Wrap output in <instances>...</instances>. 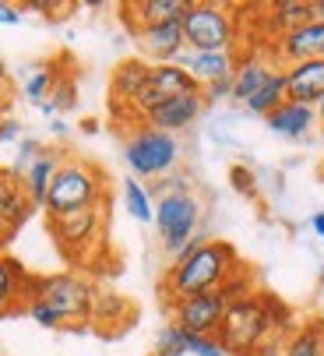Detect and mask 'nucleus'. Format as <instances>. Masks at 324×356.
I'll list each match as a JSON object with an SVG mask.
<instances>
[{"mask_svg":"<svg viewBox=\"0 0 324 356\" xmlns=\"http://www.w3.org/2000/svg\"><path fill=\"white\" fill-rule=\"evenodd\" d=\"M243 268L240 254L233 243L226 240H208L201 243L194 254L173 261L166 279H162V293L166 300H184V296H197V293H211V289H222L236 272Z\"/></svg>","mask_w":324,"mask_h":356,"instance_id":"nucleus-1","label":"nucleus"},{"mask_svg":"<svg viewBox=\"0 0 324 356\" xmlns=\"http://www.w3.org/2000/svg\"><path fill=\"white\" fill-rule=\"evenodd\" d=\"M106 205V173L88 163V159H64V166L57 170L46 194V219H57V216H71L81 209H95Z\"/></svg>","mask_w":324,"mask_h":356,"instance_id":"nucleus-2","label":"nucleus"},{"mask_svg":"<svg viewBox=\"0 0 324 356\" xmlns=\"http://www.w3.org/2000/svg\"><path fill=\"white\" fill-rule=\"evenodd\" d=\"M180 138L166 134L152 124H138L124 138V159L134 173V180H162L170 177L180 163Z\"/></svg>","mask_w":324,"mask_h":356,"instance_id":"nucleus-3","label":"nucleus"},{"mask_svg":"<svg viewBox=\"0 0 324 356\" xmlns=\"http://www.w3.org/2000/svg\"><path fill=\"white\" fill-rule=\"evenodd\" d=\"M180 25L191 54H233L236 46V15L226 4L191 0Z\"/></svg>","mask_w":324,"mask_h":356,"instance_id":"nucleus-4","label":"nucleus"},{"mask_svg":"<svg viewBox=\"0 0 324 356\" xmlns=\"http://www.w3.org/2000/svg\"><path fill=\"white\" fill-rule=\"evenodd\" d=\"M268 335H272V321H268V311H264V293H250L226 307V318L219 332H215V342L229 356H247Z\"/></svg>","mask_w":324,"mask_h":356,"instance_id":"nucleus-5","label":"nucleus"},{"mask_svg":"<svg viewBox=\"0 0 324 356\" xmlns=\"http://www.w3.org/2000/svg\"><path fill=\"white\" fill-rule=\"evenodd\" d=\"M155 229L162 240V250L177 258V254L187 247V240L197 236L201 226V201L187 191V194H166L155 201Z\"/></svg>","mask_w":324,"mask_h":356,"instance_id":"nucleus-6","label":"nucleus"},{"mask_svg":"<svg viewBox=\"0 0 324 356\" xmlns=\"http://www.w3.org/2000/svg\"><path fill=\"white\" fill-rule=\"evenodd\" d=\"M32 300H42L46 307H53V311L60 314V321L67 325V321H88L92 318L95 289H92L88 279L71 275V272H60V275H42L35 282V296Z\"/></svg>","mask_w":324,"mask_h":356,"instance_id":"nucleus-7","label":"nucleus"},{"mask_svg":"<svg viewBox=\"0 0 324 356\" xmlns=\"http://www.w3.org/2000/svg\"><path fill=\"white\" fill-rule=\"evenodd\" d=\"M229 303L233 300L226 296V289H211V293L173 300L170 303V314H173V325L184 328L187 335H208V339H215V332H219Z\"/></svg>","mask_w":324,"mask_h":356,"instance_id":"nucleus-8","label":"nucleus"},{"mask_svg":"<svg viewBox=\"0 0 324 356\" xmlns=\"http://www.w3.org/2000/svg\"><path fill=\"white\" fill-rule=\"evenodd\" d=\"M49 233L57 240V247L64 250V258L81 261L88 254V247L99 243V236H102V205L49 219Z\"/></svg>","mask_w":324,"mask_h":356,"instance_id":"nucleus-9","label":"nucleus"},{"mask_svg":"<svg viewBox=\"0 0 324 356\" xmlns=\"http://www.w3.org/2000/svg\"><path fill=\"white\" fill-rule=\"evenodd\" d=\"M303 60H324V22H307L296 32L272 42V64L293 67Z\"/></svg>","mask_w":324,"mask_h":356,"instance_id":"nucleus-10","label":"nucleus"},{"mask_svg":"<svg viewBox=\"0 0 324 356\" xmlns=\"http://www.w3.org/2000/svg\"><path fill=\"white\" fill-rule=\"evenodd\" d=\"M138 49H141V60L148 57V64H177V57L187 49L184 42V25L180 22H166V25H145L131 32Z\"/></svg>","mask_w":324,"mask_h":356,"instance_id":"nucleus-11","label":"nucleus"},{"mask_svg":"<svg viewBox=\"0 0 324 356\" xmlns=\"http://www.w3.org/2000/svg\"><path fill=\"white\" fill-rule=\"evenodd\" d=\"M148 74H152V64L141 60V57H131V60L117 64V71L110 78V106H113V113H131L134 110L138 95L148 85Z\"/></svg>","mask_w":324,"mask_h":356,"instance_id":"nucleus-12","label":"nucleus"},{"mask_svg":"<svg viewBox=\"0 0 324 356\" xmlns=\"http://www.w3.org/2000/svg\"><path fill=\"white\" fill-rule=\"evenodd\" d=\"M35 275H29L15 258L0 254V318L4 314H15V311H25L29 300L35 296Z\"/></svg>","mask_w":324,"mask_h":356,"instance_id":"nucleus-13","label":"nucleus"},{"mask_svg":"<svg viewBox=\"0 0 324 356\" xmlns=\"http://www.w3.org/2000/svg\"><path fill=\"white\" fill-rule=\"evenodd\" d=\"M35 216V205L29 201L25 194V184L22 177L8 166V170H0V222H4L11 229V236Z\"/></svg>","mask_w":324,"mask_h":356,"instance_id":"nucleus-14","label":"nucleus"},{"mask_svg":"<svg viewBox=\"0 0 324 356\" xmlns=\"http://www.w3.org/2000/svg\"><path fill=\"white\" fill-rule=\"evenodd\" d=\"M204 110V95L201 92H187V95H177L170 103H162L159 110H152V117L145 124L166 131V134H180L184 127H191Z\"/></svg>","mask_w":324,"mask_h":356,"instance_id":"nucleus-15","label":"nucleus"},{"mask_svg":"<svg viewBox=\"0 0 324 356\" xmlns=\"http://www.w3.org/2000/svg\"><path fill=\"white\" fill-rule=\"evenodd\" d=\"M286 74V99L303 106H317V99L324 95V60H303L293 67H282Z\"/></svg>","mask_w":324,"mask_h":356,"instance_id":"nucleus-16","label":"nucleus"},{"mask_svg":"<svg viewBox=\"0 0 324 356\" xmlns=\"http://www.w3.org/2000/svg\"><path fill=\"white\" fill-rule=\"evenodd\" d=\"M177 64L204 88L211 81H222V78H233L236 71V57L233 54H191V49H184V54L177 57Z\"/></svg>","mask_w":324,"mask_h":356,"instance_id":"nucleus-17","label":"nucleus"},{"mask_svg":"<svg viewBox=\"0 0 324 356\" xmlns=\"http://www.w3.org/2000/svg\"><path fill=\"white\" fill-rule=\"evenodd\" d=\"M187 4L191 0H138V4H127L124 11V22L134 29H145V25H166V22H184L187 15Z\"/></svg>","mask_w":324,"mask_h":356,"instance_id":"nucleus-18","label":"nucleus"},{"mask_svg":"<svg viewBox=\"0 0 324 356\" xmlns=\"http://www.w3.org/2000/svg\"><path fill=\"white\" fill-rule=\"evenodd\" d=\"M264 124L272 127L279 138L300 141V138H307V134L317 127V110H314V106H303V103H289V99H286L275 113L264 117Z\"/></svg>","mask_w":324,"mask_h":356,"instance_id":"nucleus-19","label":"nucleus"},{"mask_svg":"<svg viewBox=\"0 0 324 356\" xmlns=\"http://www.w3.org/2000/svg\"><path fill=\"white\" fill-rule=\"evenodd\" d=\"M60 166H64V156H60V152H57V148H42L39 156H35V163L25 170L22 184H25V194H29V201H32L35 209L46 205L49 184H53V177H57Z\"/></svg>","mask_w":324,"mask_h":356,"instance_id":"nucleus-20","label":"nucleus"},{"mask_svg":"<svg viewBox=\"0 0 324 356\" xmlns=\"http://www.w3.org/2000/svg\"><path fill=\"white\" fill-rule=\"evenodd\" d=\"M275 64L272 57H240L233 71V103H247V99L272 78Z\"/></svg>","mask_w":324,"mask_h":356,"instance_id":"nucleus-21","label":"nucleus"},{"mask_svg":"<svg viewBox=\"0 0 324 356\" xmlns=\"http://www.w3.org/2000/svg\"><path fill=\"white\" fill-rule=\"evenodd\" d=\"M307 22H310V0H279V4H272L264 15V29L272 32V42L296 32Z\"/></svg>","mask_w":324,"mask_h":356,"instance_id":"nucleus-22","label":"nucleus"},{"mask_svg":"<svg viewBox=\"0 0 324 356\" xmlns=\"http://www.w3.org/2000/svg\"><path fill=\"white\" fill-rule=\"evenodd\" d=\"M282 356H324V318H307L286 339Z\"/></svg>","mask_w":324,"mask_h":356,"instance_id":"nucleus-23","label":"nucleus"},{"mask_svg":"<svg viewBox=\"0 0 324 356\" xmlns=\"http://www.w3.org/2000/svg\"><path fill=\"white\" fill-rule=\"evenodd\" d=\"M282 103H286V74H282V67H275L272 78H268V81L247 99V103H243V110L254 113V117H268V113H275Z\"/></svg>","mask_w":324,"mask_h":356,"instance_id":"nucleus-24","label":"nucleus"},{"mask_svg":"<svg viewBox=\"0 0 324 356\" xmlns=\"http://www.w3.org/2000/svg\"><path fill=\"white\" fill-rule=\"evenodd\" d=\"M124 209H127L138 222H152V219H155V201H152V191H148L141 180H134V177H127V180H124Z\"/></svg>","mask_w":324,"mask_h":356,"instance_id":"nucleus-25","label":"nucleus"},{"mask_svg":"<svg viewBox=\"0 0 324 356\" xmlns=\"http://www.w3.org/2000/svg\"><path fill=\"white\" fill-rule=\"evenodd\" d=\"M53 85H57V71H53V64H39L25 78V99L42 106L46 99H49V92H53Z\"/></svg>","mask_w":324,"mask_h":356,"instance_id":"nucleus-26","label":"nucleus"},{"mask_svg":"<svg viewBox=\"0 0 324 356\" xmlns=\"http://www.w3.org/2000/svg\"><path fill=\"white\" fill-rule=\"evenodd\" d=\"M152 356H187V332L184 328H177L173 321L159 332V339H155V353Z\"/></svg>","mask_w":324,"mask_h":356,"instance_id":"nucleus-27","label":"nucleus"},{"mask_svg":"<svg viewBox=\"0 0 324 356\" xmlns=\"http://www.w3.org/2000/svg\"><path fill=\"white\" fill-rule=\"evenodd\" d=\"M25 314L39 325V328H64V321H60V314L53 311V307H46L42 300H32L29 307H25Z\"/></svg>","mask_w":324,"mask_h":356,"instance_id":"nucleus-28","label":"nucleus"},{"mask_svg":"<svg viewBox=\"0 0 324 356\" xmlns=\"http://www.w3.org/2000/svg\"><path fill=\"white\" fill-rule=\"evenodd\" d=\"M49 106L53 110H71L74 106V81L71 78L57 74V85H53V92H49Z\"/></svg>","mask_w":324,"mask_h":356,"instance_id":"nucleus-29","label":"nucleus"},{"mask_svg":"<svg viewBox=\"0 0 324 356\" xmlns=\"http://www.w3.org/2000/svg\"><path fill=\"white\" fill-rule=\"evenodd\" d=\"M229 184H233V191H240L243 197H257V177H254L247 166H233V170H229Z\"/></svg>","mask_w":324,"mask_h":356,"instance_id":"nucleus-30","label":"nucleus"},{"mask_svg":"<svg viewBox=\"0 0 324 356\" xmlns=\"http://www.w3.org/2000/svg\"><path fill=\"white\" fill-rule=\"evenodd\" d=\"M39 152H42V145H39V141H32V138H29V141H22V145H18V159H15V166H11V170H15L18 177H25V170L35 163Z\"/></svg>","mask_w":324,"mask_h":356,"instance_id":"nucleus-31","label":"nucleus"},{"mask_svg":"<svg viewBox=\"0 0 324 356\" xmlns=\"http://www.w3.org/2000/svg\"><path fill=\"white\" fill-rule=\"evenodd\" d=\"M201 95H204V106H208V103H222V99H233V78H222V81L204 85Z\"/></svg>","mask_w":324,"mask_h":356,"instance_id":"nucleus-32","label":"nucleus"},{"mask_svg":"<svg viewBox=\"0 0 324 356\" xmlns=\"http://www.w3.org/2000/svg\"><path fill=\"white\" fill-rule=\"evenodd\" d=\"M286 353V339L282 335H268L264 342H257L247 356H282Z\"/></svg>","mask_w":324,"mask_h":356,"instance_id":"nucleus-33","label":"nucleus"},{"mask_svg":"<svg viewBox=\"0 0 324 356\" xmlns=\"http://www.w3.org/2000/svg\"><path fill=\"white\" fill-rule=\"evenodd\" d=\"M22 8L18 4H8V0H0V25H22Z\"/></svg>","mask_w":324,"mask_h":356,"instance_id":"nucleus-34","label":"nucleus"},{"mask_svg":"<svg viewBox=\"0 0 324 356\" xmlns=\"http://www.w3.org/2000/svg\"><path fill=\"white\" fill-rule=\"evenodd\" d=\"M18 138H22V124H18V120H11V117H4V120H0V145L18 141Z\"/></svg>","mask_w":324,"mask_h":356,"instance_id":"nucleus-35","label":"nucleus"},{"mask_svg":"<svg viewBox=\"0 0 324 356\" xmlns=\"http://www.w3.org/2000/svg\"><path fill=\"white\" fill-rule=\"evenodd\" d=\"M310 22H324V0H310Z\"/></svg>","mask_w":324,"mask_h":356,"instance_id":"nucleus-36","label":"nucleus"},{"mask_svg":"<svg viewBox=\"0 0 324 356\" xmlns=\"http://www.w3.org/2000/svg\"><path fill=\"white\" fill-rule=\"evenodd\" d=\"M310 226H314V233L324 240V212H314V219H310Z\"/></svg>","mask_w":324,"mask_h":356,"instance_id":"nucleus-37","label":"nucleus"},{"mask_svg":"<svg viewBox=\"0 0 324 356\" xmlns=\"http://www.w3.org/2000/svg\"><path fill=\"white\" fill-rule=\"evenodd\" d=\"M8 103H11V95H8V85H0V113L8 110Z\"/></svg>","mask_w":324,"mask_h":356,"instance_id":"nucleus-38","label":"nucleus"},{"mask_svg":"<svg viewBox=\"0 0 324 356\" xmlns=\"http://www.w3.org/2000/svg\"><path fill=\"white\" fill-rule=\"evenodd\" d=\"M314 110H317V124H321V127H324V95H321V99H317V106H314Z\"/></svg>","mask_w":324,"mask_h":356,"instance_id":"nucleus-39","label":"nucleus"},{"mask_svg":"<svg viewBox=\"0 0 324 356\" xmlns=\"http://www.w3.org/2000/svg\"><path fill=\"white\" fill-rule=\"evenodd\" d=\"M0 85H8V60L0 57Z\"/></svg>","mask_w":324,"mask_h":356,"instance_id":"nucleus-40","label":"nucleus"},{"mask_svg":"<svg viewBox=\"0 0 324 356\" xmlns=\"http://www.w3.org/2000/svg\"><path fill=\"white\" fill-rule=\"evenodd\" d=\"M8 240H11V229H8V226H4V222H0V247H4V243H8Z\"/></svg>","mask_w":324,"mask_h":356,"instance_id":"nucleus-41","label":"nucleus"},{"mask_svg":"<svg viewBox=\"0 0 324 356\" xmlns=\"http://www.w3.org/2000/svg\"><path fill=\"white\" fill-rule=\"evenodd\" d=\"M53 134H67V124L64 120H53Z\"/></svg>","mask_w":324,"mask_h":356,"instance_id":"nucleus-42","label":"nucleus"},{"mask_svg":"<svg viewBox=\"0 0 324 356\" xmlns=\"http://www.w3.org/2000/svg\"><path fill=\"white\" fill-rule=\"evenodd\" d=\"M321 177H324V163H321Z\"/></svg>","mask_w":324,"mask_h":356,"instance_id":"nucleus-43","label":"nucleus"}]
</instances>
